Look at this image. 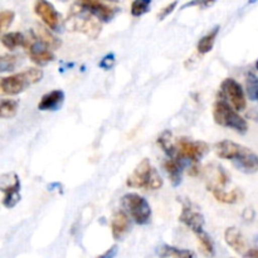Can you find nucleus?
Masks as SVG:
<instances>
[{
	"label": "nucleus",
	"instance_id": "18",
	"mask_svg": "<svg viewBox=\"0 0 258 258\" xmlns=\"http://www.w3.org/2000/svg\"><path fill=\"white\" fill-rule=\"evenodd\" d=\"M211 193L213 194L217 201L223 204H238L244 198V193L239 188L216 189V190H212Z\"/></svg>",
	"mask_w": 258,
	"mask_h": 258
},
{
	"label": "nucleus",
	"instance_id": "34",
	"mask_svg": "<svg viewBox=\"0 0 258 258\" xmlns=\"http://www.w3.org/2000/svg\"><path fill=\"white\" fill-rule=\"evenodd\" d=\"M244 257H252V258H258V248H252L249 251H247L243 254Z\"/></svg>",
	"mask_w": 258,
	"mask_h": 258
},
{
	"label": "nucleus",
	"instance_id": "17",
	"mask_svg": "<svg viewBox=\"0 0 258 258\" xmlns=\"http://www.w3.org/2000/svg\"><path fill=\"white\" fill-rule=\"evenodd\" d=\"M64 102V92L62 90H53L43 95L38 102V110L40 111H57Z\"/></svg>",
	"mask_w": 258,
	"mask_h": 258
},
{
	"label": "nucleus",
	"instance_id": "24",
	"mask_svg": "<svg viewBox=\"0 0 258 258\" xmlns=\"http://www.w3.org/2000/svg\"><path fill=\"white\" fill-rule=\"evenodd\" d=\"M19 102L13 98H2L0 102V116L2 118H12L17 115Z\"/></svg>",
	"mask_w": 258,
	"mask_h": 258
},
{
	"label": "nucleus",
	"instance_id": "21",
	"mask_svg": "<svg viewBox=\"0 0 258 258\" xmlns=\"http://www.w3.org/2000/svg\"><path fill=\"white\" fill-rule=\"evenodd\" d=\"M25 43H27V37L20 32L5 33L2 35V44L9 50H15L19 47L24 48Z\"/></svg>",
	"mask_w": 258,
	"mask_h": 258
},
{
	"label": "nucleus",
	"instance_id": "5",
	"mask_svg": "<svg viewBox=\"0 0 258 258\" xmlns=\"http://www.w3.org/2000/svg\"><path fill=\"white\" fill-rule=\"evenodd\" d=\"M42 78L43 71L40 68H27L19 73L3 77L0 81V90H2L3 95H19V93L28 90L30 86L40 82Z\"/></svg>",
	"mask_w": 258,
	"mask_h": 258
},
{
	"label": "nucleus",
	"instance_id": "23",
	"mask_svg": "<svg viewBox=\"0 0 258 258\" xmlns=\"http://www.w3.org/2000/svg\"><path fill=\"white\" fill-rule=\"evenodd\" d=\"M158 256L171 258H191L196 257V253L193 251H189V249H181L178 248V247L164 244V246L158 248Z\"/></svg>",
	"mask_w": 258,
	"mask_h": 258
},
{
	"label": "nucleus",
	"instance_id": "8",
	"mask_svg": "<svg viewBox=\"0 0 258 258\" xmlns=\"http://www.w3.org/2000/svg\"><path fill=\"white\" fill-rule=\"evenodd\" d=\"M24 48L27 49L29 59L34 64L39 66V67H43V66L48 64V63L53 62L55 59L52 48H49L45 43H43L34 32L29 33Z\"/></svg>",
	"mask_w": 258,
	"mask_h": 258
},
{
	"label": "nucleus",
	"instance_id": "16",
	"mask_svg": "<svg viewBox=\"0 0 258 258\" xmlns=\"http://www.w3.org/2000/svg\"><path fill=\"white\" fill-rule=\"evenodd\" d=\"M224 241L228 244L231 249H233L237 254L246 253V241L243 238V234L237 227H228L224 231Z\"/></svg>",
	"mask_w": 258,
	"mask_h": 258
},
{
	"label": "nucleus",
	"instance_id": "22",
	"mask_svg": "<svg viewBox=\"0 0 258 258\" xmlns=\"http://www.w3.org/2000/svg\"><path fill=\"white\" fill-rule=\"evenodd\" d=\"M50 30L52 29L48 27L45 28V27H43V25H37L34 33L37 34V37L39 38L43 43H45V44L48 45V47L52 48L53 50L58 49V48L60 47V44H62V42H60L57 37H54V35L50 33Z\"/></svg>",
	"mask_w": 258,
	"mask_h": 258
},
{
	"label": "nucleus",
	"instance_id": "26",
	"mask_svg": "<svg viewBox=\"0 0 258 258\" xmlns=\"http://www.w3.org/2000/svg\"><path fill=\"white\" fill-rule=\"evenodd\" d=\"M246 92L249 100L258 102V77L254 73H247L246 77Z\"/></svg>",
	"mask_w": 258,
	"mask_h": 258
},
{
	"label": "nucleus",
	"instance_id": "12",
	"mask_svg": "<svg viewBox=\"0 0 258 258\" xmlns=\"http://www.w3.org/2000/svg\"><path fill=\"white\" fill-rule=\"evenodd\" d=\"M34 12L48 28L52 30L59 29L62 18L52 3L48 0H37L34 4Z\"/></svg>",
	"mask_w": 258,
	"mask_h": 258
},
{
	"label": "nucleus",
	"instance_id": "9",
	"mask_svg": "<svg viewBox=\"0 0 258 258\" xmlns=\"http://www.w3.org/2000/svg\"><path fill=\"white\" fill-rule=\"evenodd\" d=\"M0 189L3 191V206L12 209L19 203L20 196V179L15 173H5L0 178Z\"/></svg>",
	"mask_w": 258,
	"mask_h": 258
},
{
	"label": "nucleus",
	"instance_id": "35",
	"mask_svg": "<svg viewBox=\"0 0 258 258\" xmlns=\"http://www.w3.org/2000/svg\"><path fill=\"white\" fill-rule=\"evenodd\" d=\"M112 251H113V252H111V249H108V251L106 252L105 254H103V257H110V256L112 257V256H115V254H116V251H117V247H116V246H113Z\"/></svg>",
	"mask_w": 258,
	"mask_h": 258
},
{
	"label": "nucleus",
	"instance_id": "4",
	"mask_svg": "<svg viewBox=\"0 0 258 258\" xmlns=\"http://www.w3.org/2000/svg\"><path fill=\"white\" fill-rule=\"evenodd\" d=\"M163 178L149 159L141 160L126 179V185L128 188L144 189V190H158L163 186Z\"/></svg>",
	"mask_w": 258,
	"mask_h": 258
},
{
	"label": "nucleus",
	"instance_id": "11",
	"mask_svg": "<svg viewBox=\"0 0 258 258\" xmlns=\"http://www.w3.org/2000/svg\"><path fill=\"white\" fill-rule=\"evenodd\" d=\"M202 173H203L204 180H206L207 188H208L209 191L216 190V189L227 188V185L231 183L228 171L223 166L219 165V164H208L207 166H204Z\"/></svg>",
	"mask_w": 258,
	"mask_h": 258
},
{
	"label": "nucleus",
	"instance_id": "10",
	"mask_svg": "<svg viewBox=\"0 0 258 258\" xmlns=\"http://www.w3.org/2000/svg\"><path fill=\"white\" fill-rule=\"evenodd\" d=\"M221 93L237 111H243L247 107V98L243 87L233 78H226L221 85Z\"/></svg>",
	"mask_w": 258,
	"mask_h": 258
},
{
	"label": "nucleus",
	"instance_id": "30",
	"mask_svg": "<svg viewBox=\"0 0 258 258\" xmlns=\"http://www.w3.org/2000/svg\"><path fill=\"white\" fill-rule=\"evenodd\" d=\"M14 19H15V13L13 12V10H8V9L2 10V13H0V25H2L3 32L12 25V23L14 22Z\"/></svg>",
	"mask_w": 258,
	"mask_h": 258
},
{
	"label": "nucleus",
	"instance_id": "6",
	"mask_svg": "<svg viewBox=\"0 0 258 258\" xmlns=\"http://www.w3.org/2000/svg\"><path fill=\"white\" fill-rule=\"evenodd\" d=\"M121 206L136 224L145 226L150 223L153 211L149 202L144 197L136 193H127L121 198Z\"/></svg>",
	"mask_w": 258,
	"mask_h": 258
},
{
	"label": "nucleus",
	"instance_id": "27",
	"mask_svg": "<svg viewBox=\"0 0 258 258\" xmlns=\"http://www.w3.org/2000/svg\"><path fill=\"white\" fill-rule=\"evenodd\" d=\"M196 236L199 242V246H201V248L203 249L204 253L208 254V256H212V254L214 253V244H213V241H212L211 236H209L204 229L202 232H199V233H197Z\"/></svg>",
	"mask_w": 258,
	"mask_h": 258
},
{
	"label": "nucleus",
	"instance_id": "38",
	"mask_svg": "<svg viewBox=\"0 0 258 258\" xmlns=\"http://www.w3.org/2000/svg\"><path fill=\"white\" fill-rule=\"evenodd\" d=\"M256 66H257V70H258V60H257V64Z\"/></svg>",
	"mask_w": 258,
	"mask_h": 258
},
{
	"label": "nucleus",
	"instance_id": "1",
	"mask_svg": "<svg viewBox=\"0 0 258 258\" xmlns=\"http://www.w3.org/2000/svg\"><path fill=\"white\" fill-rule=\"evenodd\" d=\"M217 156L231 161L237 170L254 174L258 170V155L251 149L231 140H222L214 145Z\"/></svg>",
	"mask_w": 258,
	"mask_h": 258
},
{
	"label": "nucleus",
	"instance_id": "29",
	"mask_svg": "<svg viewBox=\"0 0 258 258\" xmlns=\"http://www.w3.org/2000/svg\"><path fill=\"white\" fill-rule=\"evenodd\" d=\"M18 63H19V55L17 54H4L2 55V59H0V71L3 73L9 72L17 68Z\"/></svg>",
	"mask_w": 258,
	"mask_h": 258
},
{
	"label": "nucleus",
	"instance_id": "3",
	"mask_svg": "<svg viewBox=\"0 0 258 258\" xmlns=\"http://www.w3.org/2000/svg\"><path fill=\"white\" fill-rule=\"evenodd\" d=\"M67 27L72 32H78L85 34L91 39H96L102 32V24L97 17L81 7L80 4L75 5L70 10L67 18Z\"/></svg>",
	"mask_w": 258,
	"mask_h": 258
},
{
	"label": "nucleus",
	"instance_id": "20",
	"mask_svg": "<svg viewBox=\"0 0 258 258\" xmlns=\"http://www.w3.org/2000/svg\"><path fill=\"white\" fill-rule=\"evenodd\" d=\"M219 30H221V27L216 25L213 29L209 30L204 37L201 38V40L197 44V50H198L199 54H207V53H209L213 49L214 43H216L217 37L219 34Z\"/></svg>",
	"mask_w": 258,
	"mask_h": 258
},
{
	"label": "nucleus",
	"instance_id": "19",
	"mask_svg": "<svg viewBox=\"0 0 258 258\" xmlns=\"http://www.w3.org/2000/svg\"><path fill=\"white\" fill-rule=\"evenodd\" d=\"M166 173H168L169 179L174 186H179L183 180V164L178 158H169L164 163Z\"/></svg>",
	"mask_w": 258,
	"mask_h": 258
},
{
	"label": "nucleus",
	"instance_id": "25",
	"mask_svg": "<svg viewBox=\"0 0 258 258\" xmlns=\"http://www.w3.org/2000/svg\"><path fill=\"white\" fill-rule=\"evenodd\" d=\"M171 138H173V135H171L170 131H164L159 136L158 143L169 158H175V144L171 143Z\"/></svg>",
	"mask_w": 258,
	"mask_h": 258
},
{
	"label": "nucleus",
	"instance_id": "14",
	"mask_svg": "<svg viewBox=\"0 0 258 258\" xmlns=\"http://www.w3.org/2000/svg\"><path fill=\"white\" fill-rule=\"evenodd\" d=\"M179 221L183 224H185L190 231L194 232V234L199 233L204 229V217L198 209L191 208L190 206H184L181 211Z\"/></svg>",
	"mask_w": 258,
	"mask_h": 258
},
{
	"label": "nucleus",
	"instance_id": "31",
	"mask_svg": "<svg viewBox=\"0 0 258 258\" xmlns=\"http://www.w3.org/2000/svg\"><path fill=\"white\" fill-rule=\"evenodd\" d=\"M176 7H178V0H174L173 3H169L168 5H165V7L160 10V13L158 14V19L159 20L165 19L166 17H169V15L175 10Z\"/></svg>",
	"mask_w": 258,
	"mask_h": 258
},
{
	"label": "nucleus",
	"instance_id": "37",
	"mask_svg": "<svg viewBox=\"0 0 258 258\" xmlns=\"http://www.w3.org/2000/svg\"><path fill=\"white\" fill-rule=\"evenodd\" d=\"M60 2H68V0H60Z\"/></svg>",
	"mask_w": 258,
	"mask_h": 258
},
{
	"label": "nucleus",
	"instance_id": "13",
	"mask_svg": "<svg viewBox=\"0 0 258 258\" xmlns=\"http://www.w3.org/2000/svg\"><path fill=\"white\" fill-rule=\"evenodd\" d=\"M78 4L87 9L90 13H92L101 22L105 23L112 20L117 13V9L105 4L101 0H78Z\"/></svg>",
	"mask_w": 258,
	"mask_h": 258
},
{
	"label": "nucleus",
	"instance_id": "36",
	"mask_svg": "<svg viewBox=\"0 0 258 258\" xmlns=\"http://www.w3.org/2000/svg\"><path fill=\"white\" fill-rule=\"evenodd\" d=\"M107 2H111V3H118L120 0H107Z\"/></svg>",
	"mask_w": 258,
	"mask_h": 258
},
{
	"label": "nucleus",
	"instance_id": "15",
	"mask_svg": "<svg viewBox=\"0 0 258 258\" xmlns=\"http://www.w3.org/2000/svg\"><path fill=\"white\" fill-rule=\"evenodd\" d=\"M131 228V217L125 211H118L111 218V233L115 239H121Z\"/></svg>",
	"mask_w": 258,
	"mask_h": 258
},
{
	"label": "nucleus",
	"instance_id": "28",
	"mask_svg": "<svg viewBox=\"0 0 258 258\" xmlns=\"http://www.w3.org/2000/svg\"><path fill=\"white\" fill-rule=\"evenodd\" d=\"M153 0H134L131 4V15L133 17H141V15L146 14L150 9V5Z\"/></svg>",
	"mask_w": 258,
	"mask_h": 258
},
{
	"label": "nucleus",
	"instance_id": "33",
	"mask_svg": "<svg viewBox=\"0 0 258 258\" xmlns=\"http://www.w3.org/2000/svg\"><path fill=\"white\" fill-rule=\"evenodd\" d=\"M113 63H115V57H113V54H107L101 59L100 67L103 68V70H111Z\"/></svg>",
	"mask_w": 258,
	"mask_h": 258
},
{
	"label": "nucleus",
	"instance_id": "2",
	"mask_svg": "<svg viewBox=\"0 0 258 258\" xmlns=\"http://www.w3.org/2000/svg\"><path fill=\"white\" fill-rule=\"evenodd\" d=\"M213 118L217 125L232 128L242 135L248 131V123L246 118L239 115L238 111L228 102V100L222 93L213 105Z\"/></svg>",
	"mask_w": 258,
	"mask_h": 258
},
{
	"label": "nucleus",
	"instance_id": "7",
	"mask_svg": "<svg viewBox=\"0 0 258 258\" xmlns=\"http://www.w3.org/2000/svg\"><path fill=\"white\" fill-rule=\"evenodd\" d=\"M174 144H175V158L180 160H189L191 165L198 164L209 151V145L207 143L191 140L188 138H178Z\"/></svg>",
	"mask_w": 258,
	"mask_h": 258
},
{
	"label": "nucleus",
	"instance_id": "32",
	"mask_svg": "<svg viewBox=\"0 0 258 258\" xmlns=\"http://www.w3.org/2000/svg\"><path fill=\"white\" fill-rule=\"evenodd\" d=\"M214 2H216V0H191V2L186 3L183 8L184 9H185V8H189V7L208 8V7H211V5H213Z\"/></svg>",
	"mask_w": 258,
	"mask_h": 258
}]
</instances>
